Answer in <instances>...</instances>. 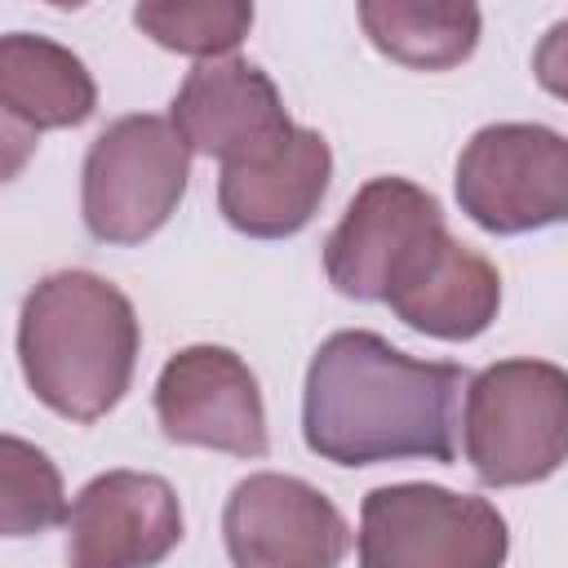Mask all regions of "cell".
Wrapping results in <instances>:
<instances>
[{"mask_svg":"<svg viewBox=\"0 0 568 568\" xmlns=\"http://www.w3.org/2000/svg\"><path fill=\"white\" fill-rule=\"evenodd\" d=\"M191 178V151L173 120L138 111L111 120L80 169V213L102 244L151 240L182 204Z\"/></svg>","mask_w":568,"mask_h":568,"instance_id":"277c9868","label":"cell"},{"mask_svg":"<svg viewBox=\"0 0 568 568\" xmlns=\"http://www.w3.org/2000/svg\"><path fill=\"white\" fill-rule=\"evenodd\" d=\"M138 311L93 271H53L18 315V359L31 395L71 422L106 417L138 368Z\"/></svg>","mask_w":568,"mask_h":568,"instance_id":"7a4b0ae2","label":"cell"},{"mask_svg":"<svg viewBox=\"0 0 568 568\" xmlns=\"http://www.w3.org/2000/svg\"><path fill=\"white\" fill-rule=\"evenodd\" d=\"M462 448L479 484H541L568 462V373L550 359H497L466 386Z\"/></svg>","mask_w":568,"mask_h":568,"instance_id":"3957f363","label":"cell"},{"mask_svg":"<svg viewBox=\"0 0 568 568\" xmlns=\"http://www.w3.org/2000/svg\"><path fill=\"white\" fill-rule=\"evenodd\" d=\"M444 226V209L408 178H373L324 240V275L342 297L386 302L399 266Z\"/></svg>","mask_w":568,"mask_h":568,"instance_id":"9c48e42d","label":"cell"},{"mask_svg":"<svg viewBox=\"0 0 568 568\" xmlns=\"http://www.w3.org/2000/svg\"><path fill=\"white\" fill-rule=\"evenodd\" d=\"M457 204L488 235L568 222V138L546 124H484L457 155Z\"/></svg>","mask_w":568,"mask_h":568,"instance_id":"8992f818","label":"cell"},{"mask_svg":"<svg viewBox=\"0 0 568 568\" xmlns=\"http://www.w3.org/2000/svg\"><path fill=\"white\" fill-rule=\"evenodd\" d=\"M222 541L235 568H337L351 550V528L315 484L257 470L231 488Z\"/></svg>","mask_w":568,"mask_h":568,"instance_id":"52a82bcc","label":"cell"},{"mask_svg":"<svg viewBox=\"0 0 568 568\" xmlns=\"http://www.w3.org/2000/svg\"><path fill=\"white\" fill-rule=\"evenodd\" d=\"M470 377L448 359H413L368 328L320 342L302 386V439L333 466L457 457V408Z\"/></svg>","mask_w":568,"mask_h":568,"instance_id":"6da1fadb","label":"cell"},{"mask_svg":"<svg viewBox=\"0 0 568 568\" xmlns=\"http://www.w3.org/2000/svg\"><path fill=\"white\" fill-rule=\"evenodd\" d=\"M62 475L36 444L4 435L0 439V528L4 537H36L53 524H67Z\"/></svg>","mask_w":568,"mask_h":568,"instance_id":"e0dca14e","label":"cell"},{"mask_svg":"<svg viewBox=\"0 0 568 568\" xmlns=\"http://www.w3.org/2000/svg\"><path fill=\"white\" fill-rule=\"evenodd\" d=\"M532 75L546 93L564 98L568 102V18L550 22L546 36L537 40V53H532Z\"/></svg>","mask_w":568,"mask_h":568,"instance_id":"ac0fdd59","label":"cell"},{"mask_svg":"<svg viewBox=\"0 0 568 568\" xmlns=\"http://www.w3.org/2000/svg\"><path fill=\"white\" fill-rule=\"evenodd\" d=\"M0 106L9 129H75L98 111V84L67 44L9 31L0 36Z\"/></svg>","mask_w":568,"mask_h":568,"instance_id":"5bb4252c","label":"cell"},{"mask_svg":"<svg viewBox=\"0 0 568 568\" xmlns=\"http://www.w3.org/2000/svg\"><path fill=\"white\" fill-rule=\"evenodd\" d=\"M169 120L191 155H213L222 164L266 155L297 129L275 80L244 58L195 62L173 93Z\"/></svg>","mask_w":568,"mask_h":568,"instance_id":"8fae6325","label":"cell"},{"mask_svg":"<svg viewBox=\"0 0 568 568\" xmlns=\"http://www.w3.org/2000/svg\"><path fill=\"white\" fill-rule=\"evenodd\" d=\"M155 417L173 444L266 457V408L253 368L226 346H182L155 377Z\"/></svg>","mask_w":568,"mask_h":568,"instance_id":"ba28073f","label":"cell"},{"mask_svg":"<svg viewBox=\"0 0 568 568\" xmlns=\"http://www.w3.org/2000/svg\"><path fill=\"white\" fill-rule=\"evenodd\" d=\"M178 541V493L146 470H106L89 479L67 515V568H155Z\"/></svg>","mask_w":568,"mask_h":568,"instance_id":"30bf717a","label":"cell"},{"mask_svg":"<svg viewBox=\"0 0 568 568\" xmlns=\"http://www.w3.org/2000/svg\"><path fill=\"white\" fill-rule=\"evenodd\" d=\"M359 568H501L506 519L444 484H382L359 506Z\"/></svg>","mask_w":568,"mask_h":568,"instance_id":"5b68a950","label":"cell"},{"mask_svg":"<svg viewBox=\"0 0 568 568\" xmlns=\"http://www.w3.org/2000/svg\"><path fill=\"white\" fill-rule=\"evenodd\" d=\"M133 27L151 36L160 49L217 62L240 49L253 27V4L244 0H142L133 9Z\"/></svg>","mask_w":568,"mask_h":568,"instance_id":"2e32d148","label":"cell"},{"mask_svg":"<svg viewBox=\"0 0 568 568\" xmlns=\"http://www.w3.org/2000/svg\"><path fill=\"white\" fill-rule=\"evenodd\" d=\"M373 49L413 71H448L479 44V9L466 0H359Z\"/></svg>","mask_w":568,"mask_h":568,"instance_id":"9a60e30c","label":"cell"},{"mask_svg":"<svg viewBox=\"0 0 568 568\" xmlns=\"http://www.w3.org/2000/svg\"><path fill=\"white\" fill-rule=\"evenodd\" d=\"M386 306L413 333H426L439 342H470L497 320L501 275L484 253L466 248L462 240L448 235V226H439L399 266L386 293Z\"/></svg>","mask_w":568,"mask_h":568,"instance_id":"4fadbf2b","label":"cell"},{"mask_svg":"<svg viewBox=\"0 0 568 568\" xmlns=\"http://www.w3.org/2000/svg\"><path fill=\"white\" fill-rule=\"evenodd\" d=\"M333 178V151L315 129H293L280 146L253 160L222 164L217 209L226 226L248 240H288L324 204Z\"/></svg>","mask_w":568,"mask_h":568,"instance_id":"7c38bea8","label":"cell"}]
</instances>
